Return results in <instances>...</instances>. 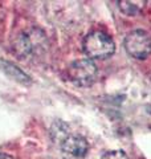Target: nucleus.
<instances>
[{
    "label": "nucleus",
    "instance_id": "nucleus-1",
    "mask_svg": "<svg viewBox=\"0 0 151 159\" xmlns=\"http://www.w3.org/2000/svg\"><path fill=\"white\" fill-rule=\"evenodd\" d=\"M82 51L89 60H105L115 52V44L112 36L103 31H93L86 34L82 43Z\"/></svg>",
    "mask_w": 151,
    "mask_h": 159
},
{
    "label": "nucleus",
    "instance_id": "nucleus-2",
    "mask_svg": "<svg viewBox=\"0 0 151 159\" xmlns=\"http://www.w3.org/2000/svg\"><path fill=\"white\" fill-rule=\"evenodd\" d=\"M123 47L129 56L144 60L151 54V37L143 29H135L126 34Z\"/></svg>",
    "mask_w": 151,
    "mask_h": 159
},
{
    "label": "nucleus",
    "instance_id": "nucleus-3",
    "mask_svg": "<svg viewBox=\"0 0 151 159\" xmlns=\"http://www.w3.org/2000/svg\"><path fill=\"white\" fill-rule=\"evenodd\" d=\"M69 80L77 86H89L97 77V66L89 58L77 60L68 68Z\"/></svg>",
    "mask_w": 151,
    "mask_h": 159
},
{
    "label": "nucleus",
    "instance_id": "nucleus-4",
    "mask_svg": "<svg viewBox=\"0 0 151 159\" xmlns=\"http://www.w3.org/2000/svg\"><path fill=\"white\" fill-rule=\"evenodd\" d=\"M60 148L64 159H84L89 151V143L80 134H69L64 138Z\"/></svg>",
    "mask_w": 151,
    "mask_h": 159
},
{
    "label": "nucleus",
    "instance_id": "nucleus-5",
    "mask_svg": "<svg viewBox=\"0 0 151 159\" xmlns=\"http://www.w3.org/2000/svg\"><path fill=\"white\" fill-rule=\"evenodd\" d=\"M0 65H2L3 70L6 72L9 77H12L15 81H19V82L24 84V85H29V84L32 82L31 77L27 76V74H25L21 69H19L17 66H15L13 64L8 62V61H0Z\"/></svg>",
    "mask_w": 151,
    "mask_h": 159
},
{
    "label": "nucleus",
    "instance_id": "nucleus-6",
    "mask_svg": "<svg viewBox=\"0 0 151 159\" xmlns=\"http://www.w3.org/2000/svg\"><path fill=\"white\" fill-rule=\"evenodd\" d=\"M101 159H129V157L122 150H112L105 152Z\"/></svg>",
    "mask_w": 151,
    "mask_h": 159
},
{
    "label": "nucleus",
    "instance_id": "nucleus-7",
    "mask_svg": "<svg viewBox=\"0 0 151 159\" xmlns=\"http://www.w3.org/2000/svg\"><path fill=\"white\" fill-rule=\"evenodd\" d=\"M0 159H15L13 157H11L9 154H6V152H0Z\"/></svg>",
    "mask_w": 151,
    "mask_h": 159
}]
</instances>
